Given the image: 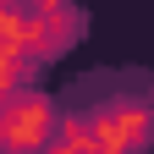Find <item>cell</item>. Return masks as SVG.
I'll list each match as a JSON object with an SVG mask.
<instances>
[{
	"label": "cell",
	"instance_id": "1",
	"mask_svg": "<svg viewBox=\"0 0 154 154\" xmlns=\"http://www.w3.org/2000/svg\"><path fill=\"white\" fill-rule=\"evenodd\" d=\"M55 132H61V116H55V105L44 99V94H11L6 99V149L11 154H33L44 149Z\"/></svg>",
	"mask_w": 154,
	"mask_h": 154
},
{
	"label": "cell",
	"instance_id": "2",
	"mask_svg": "<svg viewBox=\"0 0 154 154\" xmlns=\"http://www.w3.org/2000/svg\"><path fill=\"white\" fill-rule=\"evenodd\" d=\"M94 132H99L116 154H138L154 138V110L138 105V99H110V105L94 110Z\"/></svg>",
	"mask_w": 154,
	"mask_h": 154
},
{
	"label": "cell",
	"instance_id": "3",
	"mask_svg": "<svg viewBox=\"0 0 154 154\" xmlns=\"http://www.w3.org/2000/svg\"><path fill=\"white\" fill-rule=\"evenodd\" d=\"M72 33H77V11L66 0H38V11H33V55L38 61L61 55L72 44Z\"/></svg>",
	"mask_w": 154,
	"mask_h": 154
}]
</instances>
